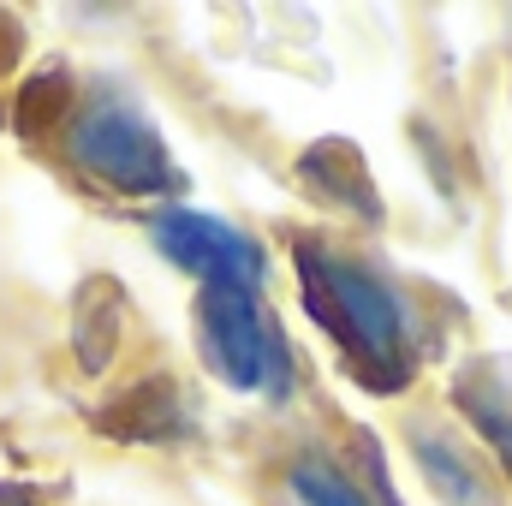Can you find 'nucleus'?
I'll return each mask as SVG.
<instances>
[{
    "instance_id": "1",
    "label": "nucleus",
    "mask_w": 512,
    "mask_h": 506,
    "mask_svg": "<svg viewBox=\"0 0 512 506\" xmlns=\"http://www.w3.org/2000/svg\"><path fill=\"white\" fill-rule=\"evenodd\" d=\"M304 280H310V304L322 310V322H334L340 340L364 364H382L387 381H399V364H405V316H399V298L387 292L376 274H364V268H352L340 256L304 251Z\"/></svg>"
},
{
    "instance_id": "2",
    "label": "nucleus",
    "mask_w": 512,
    "mask_h": 506,
    "mask_svg": "<svg viewBox=\"0 0 512 506\" xmlns=\"http://www.w3.org/2000/svg\"><path fill=\"white\" fill-rule=\"evenodd\" d=\"M72 161L131 197H149V191H167L179 173H173V155L161 143V131L149 126L131 102L120 96H96L78 120H72Z\"/></svg>"
},
{
    "instance_id": "3",
    "label": "nucleus",
    "mask_w": 512,
    "mask_h": 506,
    "mask_svg": "<svg viewBox=\"0 0 512 506\" xmlns=\"http://www.w3.org/2000/svg\"><path fill=\"white\" fill-rule=\"evenodd\" d=\"M203 352L215 376L245 393H280L286 387V352L274 346L251 286H203Z\"/></svg>"
},
{
    "instance_id": "4",
    "label": "nucleus",
    "mask_w": 512,
    "mask_h": 506,
    "mask_svg": "<svg viewBox=\"0 0 512 506\" xmlns=\"http://www.w3.org/2000/svg\"><path fill=\"white\" fill-rule=\"evenodd\" d=\"M155 245L173 256L185 274H197L209 286H256V274H262V251L251 239L233 233L215 215H197V209L155 215Z\"/></svg>"
},
{
    "instance_id": "5",
    "label": "nucleus",
    "mask_w": 512,
    "mask_h": 506,
    "mask_svg": "<svg viewBox=\"0 0 512 506\" xmlns=\"http://www.w3.org/2000/svg\"><path fill=\"white\" fill-rule=\"evenodd\" d=\"M292 495L304 506H370L340 471H328V465H316V459H298V465H292Z\"/></svg>"
},
{
    "instance_id": "6",
    "label": "nucleus",
    "mask_w": 512,
    "mask_h": 506,
    "mask_svg": "<svg viewBox=\"0 0 512 506\" xmlns=\"http://www.w3.org/2000/svg\"><path fill=\"white\" fill-rule=\"evenodd\" d=\"M12 54H18V30H12V18H0V72L12 66Z\"/></svg>"
}]
</instances>
